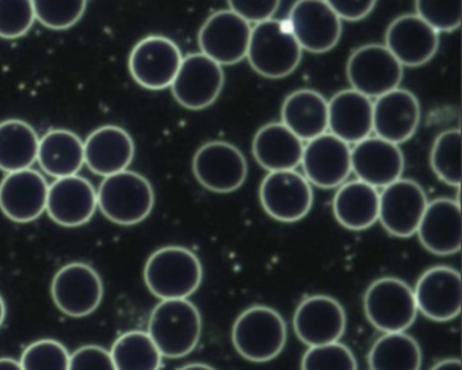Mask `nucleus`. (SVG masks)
I'll use <instances>...</instances> for the list:
<instances>
[{
  "label": "nucleus",
  "mask_w": 462,
  "mask_h": 370,
  "mask_svg": "<svg viewBox=\"0 0 462 370\" xmlns=\"http://www.w3.org/2000/svg\"><path fill=\"white\" fill-rule=\"evenodd\" d=\"M148 335L166 358H183L199 345L202 316L189 299L162 300L151 313Z\"/></svg>",
  "instance_id": "nucleus-1"
},
{
  "label": "nucleus",
  "mask_w": 462,
  "mask_h": 370,
  "mask_svg": "<svg viewBox=\"0 0 462 370\" xmlns=\"http://www.w3.org/2000/svg\"><path fill=\"white\" fill-rule=\"evenodd\" d=\"M202 278L204 269L199 256L180 245L159 248L144 267L145 285L161 300L189 299L199 291Z\"/></svg>",
  "instance_id": "nucleus-2"
},
{
  "label": "nucleus",
  "mask_w": 462,
  "mask_h": 370,
  "mask_svg": "<svg viewBox=\"0 0 462 370\" xmlns=\"http://www.w3.org/2000/svg\"><path fill=\"white\" fill-rule=\"evenodd\" d=\"M254 71L267 79H282L301 63L302 50L286 20L264 21L251 28L247 50Z\"/></svg>",
  "instance_id": "nucleus-3"
},
{
  "label": "nucleus",
  "mask_w": 462,
  "mask_h": 370,
  "mask_svg": "<svg viewBox=\"0 0 462 370\" xmlns=\"http://www.w3.org/2000/svg\"><path fill=\"white\" fill-rule=\"evenodd\" d=\"M97 199L102 215L118 226L143 223L155 207V191L150 180L131 170L105 177Z\"/></svg>",
  "instance_id": "nucleus-4"
},
{
  "label": "nucleus",
  "mask_w": 462,
  "mask_h": 370,
  "mask_svg": "<svg viewBox=\"0 0 462 370\" xmlns=\"http://www.w3.org/2000/svg\"><path fill=\"white\" fill-rule=\"evenodd\" d=\"M288 327L281 313L266 305H255L240 313L232 328L237 353L251 362H269L282 353Z\"/></svg>",
  "instance_id": "nucleus-5"
},
{
  "label": "nucleus",
  "mask_w": 462,
  "mask_h": 370,
  "mask_svg": "<svg viewBox=\"0 0 462 370\" xmlns=\"http://www.w3.org/2000/svg\"><path fill=\"white\" fill-rule=\"evenodd\" d=\"M367 320L378 331L404 332L418 316L413 289L396 277H383L370 283L364 297Z\"/></svg>",
  "instance_id": "nucleus-6"
},
{
  "label": "nucleus",
  "mask_w": 462,
  "mask_h": 370,
  "mask_svg": "<svg viewBox=\"0 0 462 370\" xmlns=\"http://www.w3.org/2000/svg\"><path fill=\"white\" fill-rule=\"evenodd\" d=\"M346 72L353 90L367 98H378L399 88L404 74L399 60L381 44H367L354 51Z\"/></svg>",
  "instance_id": "nucleus-7"
},
{
  "label": "nucleus",
  "mask_w": 462,
  "mask_h": 370,
  "mask_svg": "<svg viewBox=\"0 0 462 370\" xmlns=\"http://www.w3.org/2000/svg\"><path fill=\"white\" fill-rule=\"evenodd\" d=\"M182 51L169 37L148 36L140 40L129 56V72L134 82L147 90L171 88L182 63Z\"/></svg>",
  "instance_id": "nucleus-8"
},
{
  "label": "nucleus",
  "mask_w": 462,
  "mask_h": 370,
  "mask_svg": "<svg viewBox=\"0 0 462 370\" xmlns=\"http://www.w3.org/2000/svg\"><path fill=\"white\" fill-rule=\"evenodd\" d=\"M53 302L71 318H86L98 310L104 299L101 275L90 264L72 262L61 267L51 285Z\"/></svg>",
  "instance_id": "nucleus-9"
},
{
  "label": "nucleus",
  "mask_w": 462,
  "mask_h": 370,
  "mask_svg": "<svg viewBox=\"0 0 462 370\" xmlns=\"http://www.w3.org/2000/svg\"><path fill=\"white\" fill-rule=\"evenodd\" d=\"M259 199L270 217L281 223H296L312 209L313 189L296 170L272 171L262 180Z\"/></svg>",
  "instance_id": "nucleus-10"
},
{
  "label": "nucleus",
  "mask_w": 462,
  "mask_h": 370,
  "mask_svg": "<svg viewBox=\"0 0 462 370\" xmlns=\"http://www.w3.org/2000/svg\"><path fill=\"white\" fill-rule=\"evenodd\" d=\"M193 174L207 190L232 193L242 188L247 180V159L231 143L209 142L194 155Z\"/></svg>",
  "instance_id": "nucleus-11"
},
{
  "label": "nucleus",
  "mask_w": 462,
  "mask_h": 370,
  "mask_svg": "<svg viewBox=\"0 0 462 370\" xmlns=\"http://www.w3.org/2000/svg\"><path fill=\"white\" fill-rule=\"evenodd\" d=\"M226 83L223 67L204 53H191L183 58L171 85L175 101L189 110L212 106Z\"/></svg>",
  "instance_id": "nucleus-12"
},
{
  "label": "nucleus",
  "mask_w": 462,
  "mask_h": 370,
  "mask_svg": "<svg viewBox=\"0 0 462 370\" xmlns=\"http://www.w3.org/2000/svg\"><path fill=\"white\" fill-rule=\"evenodd\" d=\"M286 21L301 50L316 55L334 50L342 37V20L326 0H297Z\"/></svg>",
  "instance_id": "nucleus-13"
},
{
  "label": "nucleus",
  "mask_w": 462,
  "mask_h": 370,
  "mask_svg": "<svg viewBox=\"0 0 462 370\" xmlns=\"http://www.w3.org/2000/svg\"><path fill=\"white\" fill-rule=\"evenodd\" d=\"M251 25L231 10L213 13L199 29L201 53L223 66L245 60L250 42Z\"/></svg>",
  "instance_id": "nucleus-14"
},
{
  "label": "nucleus",
  "mask_w": 462,
  "mask_h": 370,
  "mask_svg": "<svg viewBox=\"0 0 462 370\" xmlns=\"http://www.w3.org/2000/svg\"><path fill=\"white\" fill-rule=\"evenodd\" d=\"M427 204L429 199L418 182L400 178L381 191L378 221L393 236H412L418 231Z\"/></svg>",
  "instance_id": "nucleus-15"
},
{
  "label": "nucleus",
  "mask_w": 462,
  "mask_h": 370,
  "mask_svg": "<svg viewBox=\"0 0 462 370\" xmlns=\"http://www.w3.org/2000/svg\"><path fill=\"white\" fill-rule=\"evenodd\" d=\"M413 296L418 312L430 320H454L461 312V274L450 266L430 267L416 282Z\"/></svg>",
  "instance_id": "nucleus-16"
},
{
  "label": "nucleus",
  "mask_w": 462,
  "mask_h": 370,
  "mask_svg": "<svg viewBox=\"0 0 462 370\" xmlns=\"http://www.w3.org/2000/svg\"><path fill=\"white\" fill-rule=\"evenodd\" d=\"M301 166L310 185L339 188L351 174L350 145L326 132L304 145Z\"/></svg>",
  "instance_id": "nucleus-17"
},
{
  "label": "nucleus",
  "mask_w": 462,
  "mask_h": 370,
  "mask_svg": "<svg viewBox=\"0 0 462 370\" xmlns=\"http://www.w3.org/2000/svg\"><path fill=\"white\" fill-rule=\"evenodd\" d=\"M346 323L343 305L334 297L324 294L302 300L293 318L297 337L310 347L339 342L345 335Z\"/></svg>",
  "instance_id": "nucleus-18"
},
{
  "label": "nucleus",
  "mask_w": 462,
  "mask_h": 370,
  "mask_svg": "<svg viewBox=\"0 0 462 370\" xmlns=\"http://www.w3.org/2000/svg\"><path fill=\"white\" fill-rule=\"evenodd\" d=\"M48 190V180L36 170L9 172L0 182V210L14 223L36 221L47 210Z\"/></svg>",
  "instance_id": "nucleus-19"
},
{
  "label": "nucleus",
  "mask_w": 462,
  "mask_h": 370,
  "mask_svg": "<svg viewBox=\"0 0 462 370\" xmlns=\"http://www.w3.org/2000/svg\"><path fill=\"white\" fill-rule=\"evenodd\" d=\"M420 104L415 94L405 88H394L373 102V132L375 136L402 144L418 131Z\"/></svg>",
  "instance_id": "nucleus-20"
},
{
  "label": "nucleus",
  "mask_w": 462,
  "mask_h": 370,
  "mask_svg": "<svg viewBox=\"0 0 462 370\" xmlns=\"http://www.w3.org/2000/svg\"><path fill=\"white\" fill-rule=\"evenodd\" d=\"M98 209L93 183L80 175L58 178L48 190L47 210L56 224L67 228L85 226Z\"/></svg>",
  "instance_id": "nucleus-21"
},
{
  "label": "nucleus",
  "mask_w": 462,
  "mask_h": 370,
  "mask_svg": "<svg viewBox=\"0 0 462 370\" xmlns=\"http://www.w3.org/2000/svg\"><path fill=\"white\" fill-rule=\"evenodd\" d=\"M385 47L402 67L415 69L434 58L439 33L416 14L400 15L386 29Z\"/></svg>",
  "instance_id": "nucleus-22"
},
{
  "label": "nucleus",
  "mask_w": 462,
  "mask_h": 370,
  "mask_svg": "<svg viewBox=\"0 0 462 370\" xmlns=\"http://www.w3.org/2000/svg\"><path fill=\"white\" fill-rule=\"evenodd\" d=\"M402 171L404 155L393 143L369 136L351 148V172L373 188L391 185L402 178Z\"/></svg>",
  "instance_id": "nucleus-23"
},
{
  "label": "nucleus",
  "mask_w": 462,
  "mask_h": 370,
  "mask_svg": "<svg viewBox=\"0 0 462 370\" xmlns=\"http://www.w3.org/2000/svg\"><path fill=\"white\" fill-rule=\"evenodd\" d=\"M416 234L421 245L434 255L448 256L458 254L462 243L459 202L451 199L430 201Z\"/></svg>",
  "instance_id": "nucleus-24"
},
{
  "label": "nucleus",
  "mask_w": 462,
  "mask_h": 370,
  "mask_svg": "<svg viewBox=\"0 0 462 370\" xmlns=\"http://www.w3.org/2000/svg\"><path fill=\"white\" fill-rule=\"evenodd\" d=\"M134 158L131 134L117 125H105L88 134L85 142V163L101 177L128 170Z\"/></svg>",
  "instance_id": "nucleus-25"
},
{
  "label": "nucleus",
  "mask_w": 462,
  "mask_h": 370,
  "mask_svg": "<svg viewBox=\"0 0 462 370\" xmlns=\"http://www.w3.org/2000/svg\"><path fill=\"white\" fill-rule=\"evenodd\" d=\"M329 134L350 144L372 134L373 102L358 91L343 90L328 102Z\"/></svg>",
  "instance_id": "nucleus-26"
},
{
  "label": "nucleus",
  "mask_w": 462,
  "mask_h": 370,
  "mask_svg": "<svg viewBox=\"0 0 462 370\" xmlns=\"http://www.w3.org/2000/svg\"><path fill=\"white\" fill-rule=\"evenodd\" d=\"M304 142L282 123H270L256 132L253 155L267 171L296 170L301 164Z\"/></svg>",
  "instance_id": "nucleus-27"
},
{
  "label": "nucleus",
  "mask_w": 462,
  "mask_h": 370,
  "mask_svg": "<svg viewBox=\"0 0 462 370\" xmlns=\"http://www.w3.org/2000/svg\"><path fill=\"white\" fill-rule=\"evenodd\" d=\"M281 118L301 142H310L328 129V102L310 88L294 91L283 101Z\"/></svg>",
  "instance_id": "nucleus-28"
},
{
  "label": "nucleus",
  "mask_w": 462,
  "mask_h": 370,
  "mask_svg": "<svg viewBox=\"0 0 462 370\" xmlns=\"http://www.w3.org/2000/svg\"><path fill=\"white\" fill-rule=\"evenodd\" d=\"M380 193L356 180L339 186L332 201V212L340 226L350 231H365L378 221Z\"/></svg>",
  "instance_id": "nucleus-29"
},
{
  "label": "nucleus",
  "mask_w": 462,
  "mask_h": 370,
  "mask_svg": "<svg viewBox=\"0 0 462 370\" xmlns=\"http://www.w3.org/2000/svg\"><path fill=\"white\" fill-rule=\"evenodd\" d=\"M37 162L56 180L77 175L85 164V143L74 132L52 129L40 139Z\"/></svg>",
  "instance_id": "nucleus-30"
},
{
  "label": "nucleus",
  "mask_w": 462,
  "mask_h": 370,
  "mask_svg": "<svg viewBox=\"0 0 462 370\" xmlns=\"http://www.w3.org/2000/svg\"><path fill=\"white\" fill-rule=\"evenodd\" d=\"M40 137L23 120L0 123V170L6 172L32 169L39 155Z\"/></svg>",
  "instance_id": "nucleus-31"
},
{
  "label": "nucleus",
  "mask_w": 462,
  "mask_h": 370,
  "mask_svg": "<svg viewBox=\"0 0 462 370\" xmlns=\"http://www.w3.org/2000/svg\"><path fill=\"white\" fill-rule=\"evenodd\" d=\"M370 370H420L421 348L407 332H388L369 351Z\"/></svg>",
  "instance_id": "nucleus-32"
},
{
  "label": "nucleus",
  "mask_w": 462,
  "mask_h": 370,
  "mask_svg": "<svg viewBox=\"0 0 462 370\" xmlns=\"http://www.w3.org/2000/svg\"><path fill=\"white\" fill-rule=\"evenodd\" d=\"M116 370H161L162 356L148 332L134 329L117 338L110 350Z\"/></svg>",
  "instance_id": "nucleus-33"
},
{
  "label": "nucleus",
  "mask_w": 462,
  "mask_h": 370,
  "mask_svg": "<svg viewBox=\"0 0 462 370\" xmlns=\"http://www.w3.org/2000/svg\"><path fill=\"white\" fill-rule=\"evenodd\" d=\"M430 164L438 180L458 189L461 185V131L448 129L435 139Z\"/></svg>",
  "instance_id": "nucleus-34"
},
{
  "label": "nucleus",
  "mask_w": 462,
  "mask_h": 370,
  "mask_svg": "<svg viewBox=\"0 0 462 370\" xmlns=\"http://www.w3.org/2000/svg\"><path fill=\"white\" fill-rule=\"evenodd\" d=\"M36 21L51 31H67L77 25L88 9V0H32Z\"/></svg>",
  "instance_id": "nucleus-35"
},
{
  "label": "nucleus",
  "mask_w": 462,
  "mask_h": 370,
  "mask_svg": "<svg viewBox=\"0 0 462 370\" xmlns=\"http://www.w3.org/2000/svg\"><path fill=\"white\" fill-rule=\"evenodd\" d=\"M69 356L59 340L40 339L23 350L20 364L23 370H69Z\"/></svg>",
  "instance_id": "nucleus-36"
},
{
  "label": "nucleus",
  "mask_w": 462,
  "mask_h": 370,
  "mask_svg": "<svg viewBox=\"0 0 462 370\" xmlns=\"http://www.w3.org/2000/svg\"><path fill=\"white\" fill-rule=\"evenodd\" d=\"M301 370H358L353 351L340 342L312 346L301 359Z\"/></svg>",
  "instance_id": "nucleus-37"
},
{
  "label": "nucleus",
  "mask_w": 462,
  "mask_h": 370,
  "mask_svg": "<svg viewBox=\"0 0 462 370\" xmlns=\"http://www.w3.org/2000/svg\"><path fill=\"white\" fill-rule=\"evenodd\" d=\"M415 9L438 33H450L461 25L462 0H415Z\"/></svg>",
  "instance_id": "nucleus-38"
},
{
  "label": "nucleus",
  "mask_w": 462,
  "mask_h": 370,
  "mask_svg": "<svg viewBox=\"0 0 462 370\" xmlns=\"http://www.w3.org/2000/svg\"><path fill=\"white\" fill-rule=\"evenodd\" d=\"M36 23L32 0H0V39H21Z\"/></svg>",
  "instance_id": "nucleus-39"
},
{
  "label": "nucleus",
  "mask_w": 462,
  "mask_h": 370,
  "mask_svg": "<svg viewBox=\"0 0 462 370\" xmlns=\"http://www.w3.org/2000/svg\"><path fill=\"white\" fill-rule=\"evenodd\" d=\"M229 10L248 23H261L277 14L281 0H226Z\"/></svg>",
  "instance_id": "nucleus-40"
},
{
  "label": "nucleus",
  "mask_w": 462,
  "mask_h": 370,
  "mask_svg": "<svg viewBox=\"0 0 462 370\" xmlns=\"http://www.w3.org/2000/svg\"><path fill=\"white\" fill-rule=\"evenodd\" d=\"M69 370H116L110 351L97 345L82 346L69 356Z\"/></svg>",
  "instance_id": "nucleus-41"
},
{
  "label": "nucleus",
  "mask_w": 462,
  "mask_h": 370,
  "mask_svg": "<svg viewBox=\"0 0 462 370\" xmlns=\"http://www.w3.org/2000/svg\"><path fill=\"white\" fill-rule=\"evenodd\" d=\"M326 4L340 20L356 23L374 10L377 0H326Z\"/></svg>",
  "instance_id": "nucleus-42"
},
{
  "label": "nucleus",
  "mask_w": 462,
  "mask_h": 370,
  "mask_svg": "<svg viewBox=\"0 0 462 370\" xmlns=\"http://www.w3.org/2000/svg\"><path fill=\"white\" fill-rule=\"evenodd\" d=\"M431 370H461V361L458 358L442 359L437 362Z\"/></svg>",
  "instance_id": "nucleus-43"
},
{
  "label": "nucleus",
  "mask_w": 462,
  "mask_h": 370,
  "mask_svg": "<svg viewBox=\"0 0 462 370\" xmlns=\"http://www.w3.org/2000/svg\"><path fill=\"white\" fill-rule=\"evenodd\" d=\"M0 370H23V366H21L20 361L4 356V358H0Z\"/></svg>",
  "instance_id": "nucleus-44"
},
{
  "label": "nucleus",
  "mask_w": 462,
  "mask_h": 370,
  "mask_svg": "<svg viewBox=\"0 0 462 370\" xmlns=\"http://www.w3.org/2000/svg\"><path fill=\"white\" fill-rule=\"evenodd\" d=\"M178 370H216L215 367L202 362H193V364L185 365Z\"/></svg>",
  "instance_id": "nucleus-45"
},
{
  "label": "nucleus",
  "mask_w": 462,
  "mask_h": 370,
  "mask_svg": "<svg viewBox=\"0 0 462 370\" xmlns=\"http://www.w3.org/2000/svg\"><path fill=\"white\" fill-rule=\"evenodd\" d=\"M6 312V302H5L4 297L0 294V327L4 326Z\"/></svg>",
  "instance_id": "nucleus-46"
}]
</instances>
